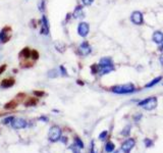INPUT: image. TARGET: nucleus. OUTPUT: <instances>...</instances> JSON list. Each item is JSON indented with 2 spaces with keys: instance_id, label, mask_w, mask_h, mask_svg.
Segmentation results:
<instances>
[{
  "instance_id": "f257e3e1",
  "label": "nucleus",
  "mask_w": 163,
  "mask_h": 153,
  "mask_svg": "<svg viewBox=\"0 0 163 153\" xmlns=\"http://www.w3.org/2000/svg\"><path fill=\"white\" fill-rule=\"evenodd\" d=\"M99 73L101 75H106V74L110 73L111 71H113V62H112L111 58L109 57H103L102 59L100 60L99 64Z\"/></svg>"
},
{
  "instance_id": "f03ea898",
  "label": "nucleus",
  "mask_w": 163,
  "mask_h": 153,
  "mask_svg": "<svg viewBox=\"0 0 163 153\" xmlns=\"http://www.w3.org/2000/svg\"><path fill=\"white\" fill-rule=\"evenodd\" d=\"M112 92L116 94H130L135 91V86L133 84H125V85H117L112 87Z\"/></svg>"
},
{
  "instance_id": "7ed1b4c3",
  "label": "nucleus",
  "mask_w": 163,
  "mask_h": 153,
  "mask_svg": "<svg viewBox=\"0 0 163 153\" xmlns=\"http://www.w3.org/2000/svg\"><path fill=\"white\" fill-rule=\"evenodd\" d=\"M139 106H142L146 110H153L157 106V98L156 97H150V98L144 99L139 103Z\"/></svg>"
},
{
  "instance_id": "20e7f679",
  "label": "nucleus",
  "mask_w": 163,
  "mask_h": 153,
  "mask_svg": "<svg viewBox=\"0 0 163 153\" xmlns=\"http://www.w3.org/2000/svg\"><path fill=\"white\" fill-rule=\"evenodd\" d=\"M12 37V29L9 26H6L0 31V42L2 44L7 43Z\"/></svg>"
},
{
  "instance_id": "39448f33",
  "label": "nucleus",
  "mask_w": 163,
  "mask_h": 153,
  "mask_svg": "<svg viewBox=\"0 0 163 153\" xmlns=\"http://www.w3.org/2000/svg\"><path fill=\"white\" fill-rule=\"evenodd\" d=\"M61 137V129L58 126H54L50 129L49 134H48V138L52 142H56L60 139Z\"/></svg>"
},
{
  "instance_id": "423d86ee",
  "label": "nucleus",
  "mask_w": 163,
  "mask_h": 153,
  "mask_svg": "<svg viewBox=\"0 0 163 153\" xmlns=\"http://www.w3.org/2000/svg\"><path fill=\"white\" fill-rule=\"evenodd\" d=\"M135 145H136V141H135V139L128 138L122 143V145H121V150H122L123 153H130V150L135 147Z\"/></svg>"
},
{
  "instance_id": "0eeeda50",
  "label": "nucleus",
  "mask_w": 163,
  "mask_h": 153,
  "mask_svg": "<svg viewBox=\"0 0 163 153\" xmlns=\"http://www.w3.org/2000/svg\"><path fill=\"white\" fill-rule=\"evenodd\" d=\"M41 34L42 35H49L50 32V26H49V20L48 17L44 15L42 17V20H41V30H40Z\"/></svg>"
},
{
  "instance_id": "6e6552de",
  "label": "nucleus",
  "mask_w": 163,
  "mask_h": 153,
  "mask_svg": "<svg viewBox=\"0 0 163 153\" xmlns=\"http://www.w3.org/2000/svg\"><path fill=\"white\" fill-rule=\"evenodd\" d=\"M11 126L13 129L18 130V129H25L28 126V122L26 119H20V117H14L11 122Z\"/></svg>"
},
{
  "instance_id": "1a4fd4ad",
  "label": "nucleus",
  "mask_w": 163,
  "mask_h": 153,
  "mask_svg": "<svg viewBox=\"0 0 163 153\" xmlns=\"http://www.w3.org/2000/svg\"><path fill=\"white\" fill-rule=\"evenodd\" d=\"M89 31H90V26H89V24H87V23H81L79 25V27H78V33L83 38L88 36Z\"/></svg>"
},
{
  "instance_id": "9d476101",
  "label": "nucleus",
  "mask_w": 163,
  "mask_h": 153,
  "mask_svg": "<svg viewBox=\"0 0 163 153\" xmlns=\"http://www.w3.org/2000/svg\"><path fill=\"white\" fill-rule=\"evenodd\" d=\"M91 46H90V44H89L87 41H84L81 45H80V47H79V52H80V54L81 55H84V56H86V55H88V54H90L91 53Z\"/></svg>"
},
{
  "instance_id": "9b49d317",
  "label": "nucleus",
  "mask_w": 163,
  "mask_h": 153,
  "mask_svg": "<svg viewBox=\"0 0 163 153\" xmlns=\"http://www.w3.org/2000/svg\"><path fill=\"white\" fill-rule=\"evenodd\" d=\"M130 20L135 25H141L143 23V15L140 11H134L130 15Z\"/></svg>"
},
{
  "instance_id": "f8f14e48",
  "label": "nucleus",
  "mask_w": 163,
  "mask_h": 153,
  "mask_svg": "<svg viewBox=\"0 0 163 153\" xmlns=\"http://www.w3.org/2000/svg\"><path fill=\"white\" fill-rule=\"evenodd\" d=\"M18 57L22 60H27V59H31V48L29 47H25L24 49H22L20 53H18Z\"/></svg>"
},
{
  "instance_id": "ddd939ff",
  "label": "nucleus",
  "mask_w": 163,
  "mask_h": 153,
  "mask_svg": "<svg viewBox=\"0 0 163 153\" xmlns=\"http://www.w3.org/2000/svg\"><path fill=\"white\" fill-rule=\"evenodd\" d=\"M14 84H15L14 79L7 78V79H4V80L1 82V87L2 88H10V87H12Z\"/></svg>"
},
{
  "instance_id": "4468645a",
  "label": "nucleus",
  "mask_w": 163,
  "mask_h": 153,
  "mask_svg": "<svg viewBox=\"0 0 163 153\" xmlns=\"http://www.w3.org/2000/svg\"><path fill=\"white\" fill-rule=\"evenodd\" d=\"M35 64V61H33L32 59H27V60H22L20 61V66L22 68H29Z\"/></svg>"
},
{
  "instance_id": "2eb2a0df",
  "label": "nucleus",
  "mask_w": 163,
  "mask_h": 153,
  "mask_svg": "<svg viewBox=\"0 0 163 153\" xmlns=\"http://www.w3.org/2000/svg\"><path fill=\"white\" fill-rule=\"evenodd\" d=\"M153 41H154L155 43H157V44L162 43L163 34L161 33V32H155V33L153 34Z\"/></svg>"
},
{
  "instance_id": "dca6fc26",
  "label": "nucleus",
  "mask_w": 163,
  "mask_h": 153,
  "mask_svg": "<svg viewBox=\"0 0 163 153\" xmlns=\"http://www.w3.org/2000/svg\"><path fill=\"white\" fill-rule=\"evenodd\" d=\"M73 17L75 18H79V17H84V12H83V7L81 5L77 6L73 11Z\"/></svg>"
},
{
  "instance_id": "f3484780",
  "label": "nucleus",
  "mask_w": 163,
  "mask_h": 153,
  "mask_svg": "<svg viewBox=\"0 0 163 153\" xmlns=\"http://www.w3.org/2000/svg\"><path fill=\"white\" fill-rule=\"evenodd\" d=\"M37 98H34V97H31V98H28L26 101H25V106L27 107H30V106H35L37 104Z\"/></svg>"
},
{
  "instance_id": "a211bd4d",
  "label": "nucleus",
  "mask_w": 163,
  "mask_h": 153,
  "mask_svg": "<svg viewBox=\"0 0 163 153\" xmlns=\"http://www.w3.org/2000/svg\"><path fill=\"white\" fill-rule=\"evenodd\" d=\"M17 100H11L4 105V108H5V109H13V108L17 107Z\"/></svg>"
},
{
  "instance_id": "6ab92c4d",
  "label": "nucleus",
  "mask_w": 163,
  "mask_h": 153,
  "mask_svg": "<svg viewBox=\"0 0 163 153\" xmlns=\"http://www.w3.org/2000/svg\"><path fill=\"white\" fill-rule=\"evenodd\" d=\"M39 52H38V50H36V49H31V58L33 61H37V60L39 59Z\"/></svg>"
},
{
  "instance_id": "aec40b11",
  "label": "nucleus",
  "mask_w": 163,
  "mask_h": 153,
  "mask_svg": "<svg viewBox=\"0 0 163 153\" xmlns=\"http://www.w3.org/2000/svg\"><path fill=\"white\" fill-rule=\"evenodd\" d=\"M114 148H115V145L112 142H108L105 145V151L107 153H111L112 151H114Z\"/></svg>"
},
{
  "instance_id": "412c9836",
  "label": "nucleus",
  "mask_w": 163,
  "mask_h": 153,
  "mask_svg": "<svg viewBox=\"0 0 163 153\" xmlns=\"http://www.w3.org/2000/svg\"><path fill=\"white\" fill-rule=\"evenodd\" d=\"M47 76H49V78H51V79L57 78V76H59V71H57V69H50V71H48Z\"/></svg>"
},
{
  "instance_id": "4be33fe9",
  "label": "nucleus",
  "mask_w": 163,
  "mask_h": 153,
  "mask_svg": "<svg viewBox=\"0 0 163 153\" xmlns=\"http://www.w3.org/2000/svg\"><path fill=\"white\" fill-rule=\"evenodd\" d=\"M161 79H162L161 76H157V78H156V79H154V80L151 81V83H149V84H147V85H146V88H151V87H153V86L157 84L158 82H160V81H161Z\"/></svg>"
},
{
  "instance_id": "5701e85b",
  "label": "nucleus",
  "mask_w": 163,
  "mask_h": 153,
  "mask_svg": "<svg viewBox=\"0 0 163 153\" xmlns=\"http://www.w3.org/2000/svg\"><path fill=\"white\" fill-rule=\"evenodd\" d=\"M70 149H72V151L73 153H80V149H81V148H80L79 146H78L77 144H75H75H73V145L70 146Z\"/></svg>"
},
{
  "instance_id": "b1692460",
  "label": "nucleus",
  "mask_w": 163,
  "mask_h": 153,
  "mask_svg": "<svg viewBox=\"0 0 163 153\" xmlns=\"http://www.w3.org/2000/svg\"><path fill=\"white\" fill-rule=\"evenodd\" d=\"M75 144H77L78 146H79L80 148H81V149H83V148H84V143L82 142V140L80 138H75Z\"/></svg>"
},
{
  "instance_id": "393cba45",
  "label": "nucleus",
  "mask_w": 163,
  "mask_h": 153,
  "mask_svg": "<svg viewBox=\"0 0 163 153\" xmlns=\"http://www.w3.org/2000/svg\"><path fill=\"white\" fill-rule=\"evenodd\" d=\"M14 117H6V119H3V124L4 125H8V124H10V122H12V120Z\"/></svg>"
},
{
  "instance_id": "a878e982",
  "label": "nucleus",
  "mask_w": 163,
  "mask_h": 153,
  "mask_svg": "<svg viewBox=\"0 0 163 153\" xmlns=\"http://www.w3.org/2000/svg\"><path fill=\"white\" fill-rule=\"evenodd\" d=\"M39 7H40V10L42 11V12H44V10H45V0H41V2H40V4H39Z\"/></svg>"
},
{
  "instance_id": "bb28decb",
  "label": "nucleus",
  "mask_w": 163,
  "mask_h": 153,
  "mask_svg": "<svg viewBox=\"0 0 163 153\" xmlns=\"http://www.w3.org/2000/svg\"><path fill=\"white\" fill-rule=\"evenodd\" d=\"M34 95H36L38 98H40V97H43L45 95V92L43 91H34Z\"/></svg>"
},
{
  "instance_id": "cd10ccee",
  "label": "nucleus",
  "mask_w": 163,
  "mask_h": 153,
  "mask_svg": "<svg viewBox=\"0 0 163 153\" xmlns=\"http://www.w3.org/2000/svg\"><path fill=\"white\" fill-rule=\"evenodd\" d=\"M82 2H83V4H84V5L90 6L91 4L94 2V0H82Z\"/></svg>"
},
{
  "instance_id": "c85d7f7f",
  "label": "nucleus",
  "mask_w": 163,
  "mask_h": 153,
  "mask_svg": "<svg viewBox=\"0 0 163 153\" xmlns=\"http://www.w3.org/2000/svg\"><path fill=\"white\" fill-rule=\"evenodd\" d=\"M107 134H108V133H107V131H103L102 133H101L99 135V139H100V140H104V139L107 137Z\"/></svg>"
},
{
  "instance_id": "c756f323",
  "label": "nucleus",
  "mask_w": 163,
  "mask_h": 153,
  "mask_svg": "<svg viewBox=\"0 0 163 153\" xmlns=\"http://www.w3.org/2000/svg\"><path fill=\"white\" fill-rule=\"evenodd\" d=\"M144 143H145L146 147H151V146L153 145V142L150 140V139H145V141H144Z\"/></svg>"
},
{
  "instance_id": "7c9ffc66",
  "label": "nucleus",
  "mask_w": 163,
  "mask_h": 153,
  "mask_svg": "<svg viewBox=\"0 0 163 153\" xmlns=\"http://www.w3.org/2000/svg\"><path fill=\"white\" fill-rule=\"evenodd\" d=\"M6 68H7V64H2V66H0V76L6 71Z\"/></svg>"
},
{
  "instance_id": "2f4dec72",
  "label": "nucleus",
  "mask_w": 163,
  "mask_h": 153,
  "mask_svg": "<svg viewBox=\"0 0 163 153\" xmlns=\"http://www.w3.org/2000/svg\"><path fill=\"white\" fill-rule=\"evenodd\" d=\"M60 71H61V73H62V75L64 76H67V71H66V69L65 68H64V66H60Z\"/></svg>"
},
{
  "instance_id": "473e14b6",
  "label": "nucleus",
  "mask_w": 163,
  "mask_h": 153,
  "mask_svg": "<svg viewBox=\"0 0 163 153\" xmlns=\"http://www.w3.org/2000/svg\"><path fill=\"white\" fill-rule=\"evenodd\" d=\"M114 153H123V152H122V150L120 149V150H117V151H115Z\"/></svg>"
},
{
  "instance_id": "72a5a7b5",
  "label": "nucleus",
  "mask_w": 163,
  "mask_h": 153,
  "mask_svg": "<svg viewBox=\"0 0 163 153\" xmlns=\"http://www.w3.org/2000/svg\"><path fill=\"white\" fill-rule=\"evenodd\" d=\"M160 60H161V63L163 64V53H162V55H161V57H160Z\"/></svg>"
},
{
  "instance_id": "f704fd0d",
  "label": "nucleus",
  "mask_w": 163,
  "mask_h": 153,
  "mask_svg": "<svg viewBox=\"0 0 163 153\" xmlns=\"http://www.w3.org/2000/svg\"><path fill=\"white\" fill-rule=\"evenodd\" d=\"M162 49H163V41H162Z\"/></svg>"
}]
</instances>
